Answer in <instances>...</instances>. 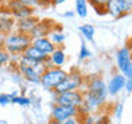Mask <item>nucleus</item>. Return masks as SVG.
Segmentation results:
<instances>
[{
    "mask_svg": "<svg viewBox=\"0 0 132 124\" xmlns=\"http://www.w3.org/2000/svg\"><path fill=\"white\" fill-rule=\"evenodd\" d=\"M82 103L77 107L78 116L85 117L92 112H98L106 105L107 101V87L105 79L99 74L85 77L84 87H82Z\"/></svg>",
    "mask_w": 132,
    "mask_h": 124,
    "instance_id": "nucleus-1",
    "label": "nucleus"
},
{
    "mask_svg": "<svg viewBox=\"0 0 132 124\" xmlns=\"http://www.w3.org/2000/svg\"><path fill=\"white\" fill-rule=\"evenodd\" d=\"M30 45V37L21 32H11L4 35V40L2 47L10 55H22L23 51Z\"/></svg>",
    "mask_w": 132,
    "mask_h": 124,
    "instance_id": "nucleus-2",
    "label": "nucleus"
},
{
    "mask_svg": "<svg viewBox=\"0 0 132 124\" xmlns=\"http://www.w3.org/2000/svg\"><path fill=\"white\" fill-rule=\"evenodd\" d=\"M85 77L78 69H73L70 72L66 73L65 79L62 80V83L54 90L55 94L65 92V91H76V90H82L84 87Z\"/></svg>",
    "mask_w": 132,
    "mask_h": 124,
    "instance_id": "nucleus-3",
    "label": "nucleus"
},
{
    "mask_svg": "<svg viewBox=\"0 0 132 124\" xmlns=\"http://www.w3.org/2000/svg\"><path fill=\"white\" fill-rule=\"evenodd\" d=\"M66 70L62 68H54L48 66L43 73L40 74V86H43L47 90H55L58 86L62 83V80L66 76Z\"/></svg>",
    "mask_w": 132,
    "mask_h": 124,
    "instance_id": "nucleus-4",
    "label": "nucleus"
},
{
    "mask_svg": "<svg viewBox=\"0 0 132 124\" xmlns=\"http://www.w3.org/2000/svg\"><path fill=\"white\" fill-rule=\"evenodd\" d=\"M116 65H117L118 73L124 74L127 79L132 77V54L129 44L122 45L116 52Z\"/></svg>",
    "mask_w": 132,
    "mask_h": 124,
    "instance_id": "nucleus-5",
    "label": "nucleus"
},
{
    "mask_svg": "<svg viewBox=\"0 0 132 124\" xmlns=\"http://www.w3.org/2000/svg\"><path fill=\"white\" fill-rule=\"evenodd\" d=\"M54 102L58 103V105L78 107L82 103V91L76 90V91H65V92L55 94Z\"/></svg>",
    "mask_w": 132,
    "mask_h": 124,
    "instance_id": "nucleus-6",
    "label": "nucleus"
},
{
    "mask_svg": "<svg viewBox=\"0 0 132 124\" xmlns=\"http://www.w3.org/2000/svg\"><path fill=\"white\" fill-rule=\"evenodd\" d=\"M132 10V0H109L106 4V14L120 18L129 14Z\"/></svg>",
    "mask_w": 132,
    "mask_h": 124,
    "instance_id": "nucleus-7",
    "label": "nucleus"
},
{
    "mask_svg": "<svg viewBox=\"0 0 132 124\" xmlns=\"http://www.w3.org/2000/svg\"><path fill=\"white\" fill-rule=\"evenodd\" d=\"M7 8L10 11V15L15 21L22 19V18H28V17H32L35 14V8L25 6V4L19 3L18 0H8Z\"/></svg>",
    "mask_w": 132,
    "mask_h": 124,
    "instance_id": "nucleus-8",
    "label": "nucleus"
},
{
    "mask_svg": "<svg viewBox=\"0 0 132 124\" xmlns=\"http://www.w3.org/2000/svg\"><path fill=\"white\" fill-rule=\"evenodd\" d=\"M76 116H78L77 107L54 103V106L51 109V120H55L58 123H62V121H65V120H68L70 117H76Z\"/></svg>",
    "mask_w": 132,
    "mask_h": 124,
    "instance_id": "nucleus-9",
    "label": "nucleus"
},
{
    "mask_svg": "<svg viewBox=\"0 0 132 124\" xmlns=\"http://www.w3.org/2000/svg\"><path fill=\"white\" fill-rule=\"evenodd\" d=\"M125 76L118 72H116L113 76L110 77L109 83H106V87H107V95L110 97H117V95L124 91V84H125Z\"/></svg>",
    "mask_w": 132,
    "mask_h": 124,
    "instance_id": "nucleus-10",
    "label": "nucleus"
},
{
    "mask_svg": "<svg viewBox=\"0 0 132 124\" xmlns=\"http://www.w3.org/2000/svg\"><path fill=\"white\" fill-rule=\"evenodd\" d=\"M37 22H39V19H37L35 15L28 17V18L18 19V21L15 22V30H16V32L23 33V35L30 36V33L35 30V28H36Z\"/></svg>",
    "mask_w": 132,
    "mask_h": 124,
    "instance_id": "nucleus-11",
    "label": "nucleus"
},
{
    "mask_svg": "<svg viewBox=\"0 0 132 124\" xmlns=\"http://www.w3.org/2000/svg\"><path fill=\"white\" fill-rule=\"evenodd\" d=\"M30 44L37 50H40L41 52H44L45 55H50L56 47L51 43V40L48 39V36H41L36 37V39H30Z\"/></svg>",
    "mask_w": 132,
    "mask_h": 124,
    "instance_id": "nucleus-12",
    "label": "nucleus"
},
{
    "mask_svg": "<svg viewBox=\"0 0 132 124\" xmlns=\"http://www.w3.org/2000/svg\"><path fill=\"white\" fill-rule=\"evenodd\" d=\"M66 62V52L62 47H56L48 55V65L54 68H62Z\"/></svg>",
    "mask_w": 132,
    "mask_h": 124,
    "instance_id": "nucleus-13",
    "label": "nucleus"
},
{
    "mask_svg": "<svg viewBox=\"0 0 132 124\" xmlns=\"http://www.w3.org/2000/svg\"><path fill=\"white\" fill-rule=\"evenodd\" d=\"M55 28L54 26V24L51 22V21H39L35 28V30H33L30 33V39H36V37H41V36H48L50 32L52 30V29Z\"/></svg>",
    "mask_w": 132,
    "mask_h": 124,
    "instance_id": "nucleus-14",
    "label": "nucleus"
},
{
    "mask_svg": "<svg viewBox=\"0 0 132 124\" xmlns=\"http://www.w3.org/2000/svg\"><path fill=\"white\" fill-rule=\"evenodd\" d=\"M22 55L25 58H28V59H30V61H35V62H48V55H45V54L41 52L40 50L33 47L32 44L25 50Z\"/></svg>",
    "mask_w": 132,
    "mask_h": 124,
    "instance_id": "nucleus-15",
    "label": "nucleus"
},
{
    "mask_svg": "<svg viewBox=\"0 0 132 124\" xmlns=\"http://www.w3.org/2000/svg\"><path fill=\"white\" fill-rule=\"evenodd\" d=\"M15 22L16 21L12 18L11 15L0 14V32H2L3 35L14 32L15 30Z\"/></svg>",
    "mask_w": 132,
    "mask_h": 124,
    "instance_id": "nucleus-16",
    "label": "nucleus"
},
{
    "mask_svg": "<svg viewBox=\"0 0 132 124\" xmlns=\"http://www.w3.org/2000/svg\"><path fill=\"white\" fill-rule=\"evenodd\" d=\"M48 39L51 40V43L55 45V47H62L63 43H65V40H66V36H65V33H62L61 29L54 28L50 32Z\"/></svg>",
    "mask_w": 132,
    "mask_h": 124,
    "instance_id": "nucleus-17",
    "label": "nucleus"
},
{
    "mask_svg": "<svg viewBox=\"0 0 132 124\" xmlns=\"http://www.w3.org/2000/svg\"><path fill=\"white\" fill-rule=\"evenodd\" d=\"M80 33L82 36L84 41H94V36H95V28L89 24H84L80 26Z\"/></svg>",
    "mask_w": 132,
    "mask_h": 124,
    "instance_id": "nucleus-18",
    "label": "nucleus"
},
{
    "mask_svg": "<svg viewBox=\"0 0 132 124\" xmlns=\"http://www.w3.org/2000/svg\"><path fill=\"white\" fill-rule=\"evenodd\" d=\"M74 8H76V14L80 18H85L88 15V2L87 0H74Z\"/></svg>",
    "mask_w": 132,
    "mask_h": 124,
    "instance_id": "nucleus-19",
    "label": "nucleus"
},
{
    "mask_svg": "<svg viewBox=\"0 0 132 124\" xmlns=\"http://www.w3.org/2000/svg\"><path fill=\"white\" fill-rule=\"evenodd\" d=\"M88 4L98 12V15H105L106 14V4L109 0H87Z\"/></svg>",
    "mask_w": 132,
    "mask_h": 124,
    "instance_id": "nucleus-20",
    "label": "nucleus"
},
{
    "mask_svg": "<svg viewBox=\"0 0 132 124\" xmlns=\"http://www.w3.org/2000/svg\"><path fill=\"white\" fill-rule=\"evenodd\" d=\"M11 103L14 105H18V106H22V107H26V106H30L32 105V99L25 97V95H14L11 97Z\"/></svg>",
    "mask_w": 132,
    "mask_h": 124,
    "instance_id": "nucleus-21",
    "label": "nucleus"
},
{
    "mask_svg": "<svg viewBox=\"0 0 132 124\" xmlns=\"http://www.w3.org/2000/svg\"><path fill=\"white\" fill-rule=\"evenodd\" d=\"M91 55H92V52L89 51L88 47H87V43L84 40H81L80 52H78V59H80V61H85V59H88V58H91Z\"/></svg>",
    "mask_w": 132,
    "mask_h": 124,
    "instance_id": "nucleus-22",
    "label": "nucleus"
},
{
    "mask_svg": "<svg viewBox=\"0 0 132 124\" xmlns=\"http://www.w3.org/2000/svg\"><path fill=\"white\" fill-rule=\"evenodd\" d=\"M12 61V55H10L3 47H0V66H6Z\"/></svg>",
    "mask_w": 132,
    "mask_h": 124,
    "instance_id": "nucleus-23",
    "label": "nucleus"
},
{
    "mask_svg": "<svg viewBox=\"0 0 132 124\" xmlns=\"http://www.w3.org/2000/svg\"><path fill=\"white\" fill-rule=\"evenodd\" d=\"M113 116L116 119H121V116H122V112H124V103L122 102H117V103H114V106H113Z\"/></svg>",
    "mask_w": 132,
    "mask_h": 124,
    "instance_id": "nucleus-24",
    "label": "nucleus"
},
{
    "mask_svg": "<svg viewBox=\"0 0 132 124\" xmlns=\"http://www.w3.org/2000/svg\"><path fill=\"white\" fill-rule=\"evenodd\" d=\"M94 124H110V116L106 113L99 114L96 119H94Z\"/></svg>",
    "mask_w": 132,
    "mask_h": 124,
    "instance_id": "nucleus-25",
    "label": "nucleus"
},
{
    "mask_svg": "<svg viewBox=\"0 0 132 124\" xmlns=\"http://www.w3.org/2000/svg\"><path fill=\"white\" fill-rule=\"evenodd\" d=\"M11 103V95L6 92H0V106H7Z\"/></svg>",
    "mask_w": 132,
    "mask_h": 124,
    "instance_id": "nucleus-26",
    "label": "nucleus"
},
{
    "mask_svg": "<svg viewBox=\"0 0 132 124\" xmlns=\"http://www.w3.org/2000/svg\"><path fill=\"white\" fill-rule=\"evenodd\" d=\"M81 120H82V117L76 116V117H70L68 120H65V121H62L61 124H81Z\"/></svg>",
    "mask_w": 132,
    "mask_h": 124,
    "instance_id": "nucleus-27",
    "label": "nucleus"
},
{
    "mask_svg": "<svg viewBox=\"0 0 132 124\" xmlns=\"http://www.w3.org/2000/svg\"><path fill=\"white\" fill-rule=\"evenodd\" d=\"M124 90H125V92L129 95L132 92V77H128L125 79V84H124Z\"/></svg>",
    "mask_w": 132,
    "mask_h": 124,
    "instance_id": "nucleus-28",
    "label": "nucleus"
},
{
    "mask_svg": "<svg viewBox=\"0 0 132 124\" xmlns=\"http://www.w3.org/2000/svg\"><path fill=\"white\" fill-rule=\"evenodd\" d=\"M18 2L25 4V6H28V7H35L39 4V0H18Z\"/></svg>",
    "mask_w": 132,
    "mask_h": 124,
    "instance_id": "nucleus-29",
    "label": "nucleus"
},
{
    "mask_svg": "<svg viewBox=\"0 0 132 124\" xmlns=\"http://www.w3.org/2000/svg\"><path fill=\"white\" fill-rule=\"evenodd\" d=\"M81 124H94V117L91 114L85 116V117H82L81 120Z\"/></svg>",
    "mask_w": 132,
    "mask_h": 124,
    "instance_id": "nucleus-30",
    "label": "nucleus"
},
{
    "mask_svg": "<svg viewBox=\"0 0 132 124\" xmlns=\"http://www.w3.org/2000/svg\"><path fill=\"white\" fill-rule=\"evenodd\" d=\"M66 0H50V4H52V6H61V4H63Z\"/></svg>",
    "mask_w": 132,
    "mask_h": 124,
    "instance_id": "nucleus-31",
    "label": "nucleus"
},
{
    "mask_svg": "<svg viewBox=\"0 0 132 124\" xmlns=\"http://www.w3.org/2000/svg\"><path fill=\"white\" fill-rule=\"evenodd\" d=\"M63 15H65V17H69V18H72V17L74 15V12H73V11H65Z\"/></svg>",
    "mask_w": 132,
    "mask_h": 124,
    "instance_id": "nucleus-32",
    "label": "nucleus"
},
{
    "mask_svg": "<svg viewBox=\"0 0 132 124\" xmlns=\"http://www.w3.org/2000/svg\"><path fill=\"white\" fill-rule=\"evenodd\" d=\"M39 4H43V6H47V4H50V0H39Z\"/></svg>",
    "mask_w": 132,
    "mask_h": 124,
    "instance_id": "nucleus-33",
    "label": "nucleus"
},
{
    "mask_svg": "<svg viewBox=\"0 0 132 124\" xmlns=\"http://www.w3.org/2000/svg\"><path fill=\"white\" fill-rule=\"evenodd\" d=\"M3 40H4V35L0 32V47H2V44H3Z\"/></svg>",
    "mask_w": 132,
    "mask_h": 124,
    "instance_id": "nucleus-34",
    "label": "nucleus"
},
{
    "mask_svg": "<svg viewBox=\"0 0 132 124\" xmlns=\"http://www.w3.org/2000/svg\"><path fill=\"white\" fill-rule=\"evenodd\" d=\"M48 124H61V123L55 121V120H50V121H48Z\"/></svg>",
    "mask_w": 132,
    "mask_h": 124,
    "instance_id": "nucleus-35",
    "label": "nucleus"
}]
</instances>
